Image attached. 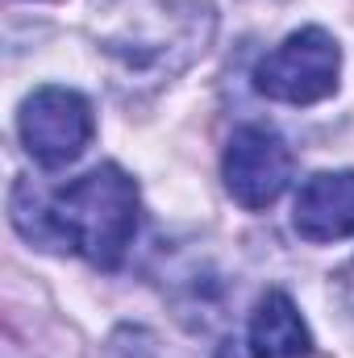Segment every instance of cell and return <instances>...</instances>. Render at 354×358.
<instances>
[{"label": "cell", "instance_id": "5b68a950", "mask_svg": "<svg viewBox=\"0 0 354 358\" xmlns=\"http://www.w3.org/2000/svg\"><path fill=\"white\" fill-rule=\"evenodd\" d=\"M292 167L296 163H292L288 142L275 129H267V125H242V129H234V138L225 146V159H221V176H225L229 196L242 208H250V213L275 204L288 192Z\"/></svg>", "mask_w": 354, "mask_h": 358}, {"label": "cell", "instance_id": "52a82bcc", "mask_svg": "<svg viewBox=\"0 0 354 358\" xmlns=\"http://www.w3.org/2000/svg\"><path fill=\"white\" fill-rule=\"evenodd\" d=\"M250 358H313V334L279 287H271L250 313Z\"/></svg>", "mask_w": 354, "mask_h": 358}, {"label": "cell", "instance_id": "7a4b0ae2", "mask_svg": "<svg viewBox=\"0 0 354 358\" xmlns=\"http://www.w3.org/2000/svg\"><path fill=\"white\" fill-rule=\"evenodd\" d=\"M213 38V8L196 0H150L142 4L113 38H104V50L121 67V76L163 84L167 76L183 71L196 55H204Z\"/></svg>", "mask_w": 354, "mask_h": 358}, {"label": "cell", "instance_id": "ba28073f", "mask_svg": "<svg viewBox=\"0 0 354 358\" xmlns=\"http://www.w3.org/2000/svg\"><path fill=\"white\" fill-rule=\"evenodd\" d=\"M342 287H346V300L354 304V263L346 267V275H342Z\"/></svg>", "mask_w": 354, "mask_h": 358}, {"label": "cell", "instance_id": "6da1fadb", "mask_svg": "<svg viewBox=\"0 0 354 358\" xmlns=\"http://www.w3.org/2000/svg\"><path fill=\"white\" fill-rule=\"evenodd\" d=\"M8 217L29 246L84 255L92 267L117 271L138 234V183L113 163L55 192L38 187L34 179H17Z\"/></svg>", "mask_w": 354, "mask_h": 358}, {"label": "cell", "instance_id": "8992f818", "mask_svg": "<svg viewBox=\"0 0 354 358\" xmlns=\"http://www.w3.org/2000/svg\"><path fill=\"white\" fill-rule=\"evenodd\" d=\"M292 225L304 242L354 238V171H321L304 179L292 204Z\"/></svg>", "mask_w": 354, "mask_h": 358}, {"label": "cell", "instance_id": "277c9868", "mask_svg": "<svg viewBox=\"0 0 354 358\" xmlns=\"http://www.w3.org/2000/svg\"><path fill=\"white\" fill-rule=\"evenodd\" d=\"M21 142L25 150L42 163V167H67L88 150L96 121H92V104L71 88H38L17 117Z\"/></svg>", "mask_w": 354, "mask_h": 358}, {"label": "cell", "instance_id": "3957f363", "mask_svg": "<svg viewBox=\"0 0 354 358\" xmlns=\"http://www.w3.org/2000/svg\"><path fill=\"white\" fill-rule=\"evenodd\" d=\"M338 42L321 25H309L288 34L271 55H263V63L255 67V88L279 104H317L338 92Z\"/></svg>", "mask_w": 354, "mask_h": 358}]
</instances>
